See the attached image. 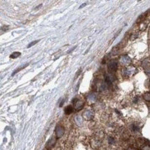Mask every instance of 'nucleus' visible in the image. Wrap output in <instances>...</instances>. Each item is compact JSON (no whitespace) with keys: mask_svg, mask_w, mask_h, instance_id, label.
<instances>
[{"mask_svg":"<svg viewBox=\"0 0 150 150\" xmlns=\"http://www.w3.org/2000/svg\"><path fill=\"white\" fill-rule=\"evenodd\" d=\"M118 69V62L115 60H111L108 64V71L109 73H114Z\"/></svg>","mask_w":150,"mask_h":150,"instance_id":"1","label":"nucleus"},{"mask_svg":"<svg viewBox=\"0 0 150 150\" xmlns=\"http://www.w3.org/2000/svg\"><path fill=\"white\" fill-rule=\"evenodd\" d=\"M56 141H57L56 138H55V136H52V137L49 139V141L47 142V144H46V149L49 150H51L53 147H54L55 144L56 143Z\"/></svg>","mask_w":150,"mask_h":150,"instance_id":"2","label":"nucleus"},{"mask_svg":"<svg viewBox=\"0 0 150 150\" xmlns=\"http://www.w3.org/2000/svg\"><path fill=\"white\" fill-rule=\"evenodd\" d=\"M55 133L57 138H61L64 133V129L61 126H57L55 129Z\"/></svg>","mask_w":150,"mask_h":150,"instance_id":"3","label":"nucleus"},{"mask_svg":"<svg viewBox=\"0 0 150 150\" xmlns=\"http://www.w3.org/2000/svg\"><path fill=\"white\" fill-rule=\"evenodd\" d=\"M84 116L85 119H87L88 120H91L93 118L94 113H93V111L92 110H87V111H86L84 112Z\"/></svg>","mask_w":150,"mask_h":150,"instance_id":"4","label":"nucleus"},{"mask_svg":"<svg viewBox=\"0 0 150 150\" xmlns=\"http://www.w3.org/2000/svg\"><path fill=\"white\" fill-rule=\"evenodd\" d=\"M74 106H75V109L77 111H79L80 109H82V107L84 106V103L79 100H76L75 102L74 103Z\"/></svg>","mask_w":150,"mask_h":150,"instance_id":"5","label":"nucleus"},{"mask_svg":"<svg viewBox=\"0 0 150 150\" xmlns=\"http://www.w3.org/2000/svg\"><path fill=\"white\" fill-rule=\"evenodd\" d=\"M130 58L127 56V55H124L121 58H120V62H122L123 64H127L130 62Z\"/></svg>","mask_w":150,"mask_h":150,"instance_id":"6","label":"nucleus"},{"mask_svg":"<svg viewBox=\"0 0 150 150\" xmlns=\"http://www.w3.org/2000/svg\"><path fill=\"white\" fill-rule=\"evenodd\" d=\"M75 122L77 124L78 126H82V123H83V120L82 118L80 115H77L75 117Z\"/></svg>","mask_w":150,"mask_h":150,"instance_id":"7","label":"nucleus"},{"mask_svg":"<svg viewBox=\"0 0 150 150\" xmlns=\"http://www.w3.org/2000/svg\"><path fill=\"white\" fill-rule=\"evenodd\" d=\"M73 106H71V105H69L67 106L65 109H64V113L66 115H69L73 113Z\"/></svg>","mask_w":150,"mask_h":150,"instance_id":"8","label":"nucleus"},{"mask_svg":"<svg viewBox=\"0 0 150 150\" xmlns=\"http://www.w3.org/2000/svg\"><path fill=\"white\" fill-rule=\"evenodd\" d=\"M96 99H97V96L95 93H91L88 96V100L91 102H94L96 100Z\"/></svg>","mask_w":150,"mask_h":150,"instance_id":"9","label":"nucleus"},{"mask_svg":"<svg viewBox=\"0 0 150 150\" xmlns=\"http://www.w3.org/2000/svg\"><path fill=\"white\" fill-rule=\"evenodd\" d=\"M20 55H21V53H19V52H14V53H13L10 55V57L12 58V59H15V58H17Z\"/></svg>","mask_w":150,"mask_h":150,"instance_id":"10","label":"nucleus"},{"mask_svg":"<svg viewBox=\"0 0 150 150\" xmlns=\"http://www.w3.org/2000/svg\"><path fill=\"white\" fill-rule=\"evenodd\" d=\"M131 130L133 132H138L139 131V127L138 125H136V124H132V127H131Z\"/></svg>","mask_w":150,"mask_h":150,"instance_id":"11","label":"nucleus"},{"mask_svg":"<svg viewBox=\"0 0 150 150\" xmlns=\"http://www.w3.org/2000/svg\"><path fill=\"white\" fill-rule=\"evenodd\" d=\"M143 98H144L146 101L150 102V93L147 92V93H144V95H143Z\"/></svg>","mask_w":150,"mask_h":150,"instance_id":"12","label":"nucleus"},{"mask_svg":"<svg viewBox=\"0 0 150 150\" xmlns=\"http://www.w3.org/2000/svg\"><path fill=\"white\" fill-rule=\"evenodd\" d=\"M28 64H25V65H24V66H23L22 67H21V68H19V69H17L16 71H14V72L13 73V74H12V75H15V74H16V73H17L18 72H19V71H21L22 69H24V68H26V66H28Z\"/></svg>","mask_w":150,"mask_h":150,"instance_id":"13","label":"nucleus"},{"mask_svg":"<svg viewBox=\"0 0 150 150\" xmlns=\"http://www.w3.org/2000/svg\"><path fill=\"white\" fill-rule=\"evenodd\" d=\"M39 42V40H36V41H34V42H32L31 43H30V44L28 45V46H27V48H31V46H34L35 44H36L37 42Z\"/></svg>","mask_w":150,"mask_h":150,"instance_id":"14","label":"nucleus"},{"mask_svg":"<svg viewBox=\"0 0 150 150\" xmlns=\"http://www.w3.org/2000/svg\"><path fill=\"white\" fill-rule=\"evenodd\" d=\"M108 141H109V144H114V143L115 142L114 138H112V137H109Z\"/></svg>","mask_w":150,"mask_h":150,"instance_id":"15","label":"nucleus"},{"mask_svg":"<svg viewBox=\"0 0 150 150\" xmlns=\"http://www.w3.org/2000/svg\"><path fill=\"white\" fill-rule=\"evenodd\" d=\"M142 150H150V147L148 145H145L142 147Z\"/></svg>","mask_w":150,"mask_h":150,"instance_id":"16","label":"nucleus"},{"mask_svg":"<svg viewBox=\"0 0 150 150\" xmlns=\"http://www.w3.org/2000/svg\"><path fill=\"white\" fill-rule=\"evenodd\" d=\"M86 5H87V4H86V3H84V4H82V6H79V9H82V8H83V7H84V6H85Z\"/></svg>","mask_w":150,"mask_h":150,"instance_id":"17","label":"nucleus"},{"mask_svg":"<svg viewBox=\"0 0 150 150\" xmlns=\"http://www.w3.org/2000/svg\"><path fill=\"white\" fill-rule=\"evenodd\" d=\"M127 150H133V149H128Z\"/></svg>","mask_w":150,"mask_h":150,"instance_id":"18","label":"nucleus"}]
</instances>
